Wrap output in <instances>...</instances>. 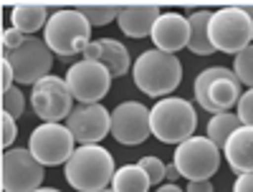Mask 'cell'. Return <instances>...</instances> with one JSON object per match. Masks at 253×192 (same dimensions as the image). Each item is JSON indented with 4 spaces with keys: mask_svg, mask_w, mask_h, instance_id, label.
<instances>
[{
    "mask_svg": "<svg viewBox=\"0 0 253 192\" xmlns=\"http://www.w3.org/2000/svg\"><path fill=\"white\" fill-rule=\"evenodd\" d=\"M101 43V63L109 69L112 78H122L124 74L132 71V61H129V51H126V46L122 43V40L117 38H99Z\"/></svg>",
    "mask_w": 253,
    "mask_h": 192,
    "instance_id": "cell-20",
    "label": "cell"
},
{
    "mask_svg": "<svg viewBox=\"0 0 253 192\" xmlns=\"http://www.w3.org/2000/svg\"><path fill=\"white\" fill-rule=\"evenodd\" d=\"M160 15H162V10L157 5L119 8L117 23H119L124 36H129V38H147V36H152V28H155Z\"/></svg>",
    "mask_w": 253,
    "mask_h": 192,
    "instance_id": "cell-16",
    "label": "cell"
},
{
    "mask_svg": "<svg viewBox=\"0 0 253 192\" xmlns=\"http://www.w3.org/2000/svg\"><path fill=\"white\" fill-rule=\"evenodd\" d=\"M66 86L79 104H99L109 94L112 86V74L101 61H86L81 58L66 71Z\"/></svg>",
    "mask_w": 253,
    "mask_h": 192,
    "instance_id": "cell-11",
    "label": "cell"
},
{
    "mask_svg": "<svg viewBox=\"0 0 253 192\" xmlns=\"http://www.w3.org/2000/svg\"><path fill=\"white\" fill-rule=\"evenodd\" d=\"M238 119L243 126H253V89L243 91V96L238 99Z\"/></svg>",
    "mask_w": 253,
    "mask_h": 192,
    "instance_id": "cell-27",
    "label": "cell"
},
{
    "mask_svg": "<svg viewBox=\"0 0 253 192\" xmlns=\"http://www.w3.org/2000/svg\"><path fill=\"white\" fill-rule=\"evenodd\" d=\"M233 74L243 86L253 89V43L246 46L238 56H233Z\"/></svg>",
    "mask_w": 253,
    "mask_h": 192,
    "instance_id": "cell-23",
    "label": "cell"
},
{
    "mask_svg": "<svg viewBox=\"0 0 253 192\" xmlns=\"http://www.w3.org/2000/svg\"><path fill=\"white\" fill-rule=\"evenodd\" d=\"M177 177H182V175H180V169L175 167V162L167 164V167H165V180H167V182H177Z\"/></svg>",
    "mask_w": 253,
    "mask_h": 192,
    "instance_id": "cell-33",
    "label": "cell"
},
{
    "mask_svg": "<svg viewBox=\"0 0 253 192\" xmlns=\"http://www.w3.org/2000/svg\"><path fill=\"white\" fill-rule=\"evenodd\" d=\"M193 94L198 106H203L213 116L220 112H230V106H236L238 99L243 96L241 81L236 78L233 69H225V66H210L200 71L193 83Z\"/></svg>",
    "mask_w": 253,
    "mask_h": 192,
    "instance_id": "cell-5",
    "label": "cell"
},
{
    "mask_svg": "<svg viewBox=\"0 0 253 192\" xmlns=\"http://www.w3.org/2000/svg\"><path fill=\"white\" fill-rule=\"evenodd\" d=\"M185 192H213V185H210V180H200V182H187Z\"/></svg>",
    "mask_w": 253,
    "mask_h": 192,
    "instance_id": "cell-32",
    "label": "cell"
},
{
    "mask_svg": "<svg viewBox=\"0 0 253 192\" xmlns=\"http://www.w3.org/2000/svg\"><path fill=\"white\" fill-rule=\"evenodd\" d=\"M117 172L114 157L109 149L101 144H81L71 159L63 164L66 182L79 192H101L112 185V177Z\"/></svg>",
    "mask_w": 253,
    "mask_h": 192,
    "instance_id": "cell-1",
    "label": "cell"
},
{
    "mask_svg": "<svg viewBox=\"0 0 253 192\" xmlns=\"http://www.w3.org/2000/svg\"><path fill=\"white\" fill-rule=\"evenodd\" d=\"M79 144H99L112 134V112L101 104H81L74 106L69 119L63 121Z\"/></svg>",
    "mask_w": 253,
    "mask_h": 192,
    "instance_id": "cell-14",
    "label": "cell"
},
{
    "mask_svg": "<svg viewBox=\"0 0 253 192\" xmlns=\"http://www.w3.org/2000/svg\"><path fill=\"white\" fill-rule=\"evenodd\" d=\"M84 13V18L89 20L91 28H101V26H109L112 20L119 18V8H79Z\"/></svg>",
    "mask_w": 253,
    "mask_h": 192,
    "instance_id": "cell-25",
    "label": "cell"
},
{
    "mask_svg": "<svg viewBox=\"0 0 253 192\" xmlns=\"http://www.w3.org/2000/svg\"><path fill=\"white\" fill-rule=\"evenodd\" d=\"M109 187L114 192H150L152 185L139 164H122V167H117Z\"/></svg>",
    "mask_w": 253,
    "mask_h": 192,
    "instance_id": "cell-21",
    "label": "cell"
},
{
    "mask_svg": "<svg viewBox=\"0 0 253 192\" xmlns=\"http://www.w3.org/2000/svg\"><path fill=\"white\" fill-rule=\"evenodd\" d=\"M48 18H51V13H48L43 5H31V3H26V5H15V8L10 10V23H13V28H18L20 33H26L28 38L36 36L38 31H43L46 23H48Z\"/></svg>",
    "mask_w": 253,
    "mask_h": 192,
    "instance_id": "cell-19",
    "label": "cell"
},
{
    "mask_svg": "<svg viewBox=\"0 0 253 192\" xmlns=\"http://www.w3.org/2000/svg\"><path fill=\"white\" fill-rule=\"evenodd\" d=\"M31 106L36 116L43 124H61L74 112V96L66 86V78L61 76H46L31 89Z\"/></svg>",
    "mask_w": 253,
    "mask_h": 192,
    "instance_id": "cell-10",
    "label": "cell"
},
{
    "mask_svg": "<svg viewBox=\"0 0 253 192\" xmlns=\"http://www.w3.org/2000/svg\"><path fill=\"white\" fill-rule=\"evenodd\" d=\"M26 33H20L18 28H13V26H8L5 31H3V56L5 53H13L15 48H20V46H23L26 43Z\"/></svg>",
    "mask_w": 253,
    "mask_h": 192,
    "instance_id": "cell-28",
    "label": "cell"
},
{
    "mask_svg": "<svg viewBox=\"0 0 253 192\" xmlns=\"http://www.w3.org/2000/svg\"><path fill=\"white\" fill-rule=\"evenodd\" d=\"M150 38H152V43H155L157 51L177 56L190 43V20H187V15L175 13V10L162 13L157 18V23H155Z\"/></svg>",
    "mask_w": 253,
    "mask_h": 192,
    "instance_id": "cell-15",
    "label": "cell"
},
{
    "mask_svg": "<svg viewBox=\"0 0 253 192\" xmlns=\"http://www.w3.org/2000/svg\"><path fill=\"white\" fill-rule=\"evenodd\" d=\"M101 192H114V190H112V187H107V190H101Z\"/></svg>",
    "mask_w": 253,
    "mask_h": 192,
    "instance_id": "cell-37",
    "label": "cell"
},
{
    "mask_svg": "<svg viewBox=\"0 0 253 192\" xmlns=\"http://www.w3.org/2000/svg\"><path fill=\"white\" fill-rule=\"evenodd\" d=\"M210 18H213V10H193L187 15V20H190L187 51H193L195 56L215 53V46H213V40H210Z\"/></svg>",
    "mask_w": 253,
    "mask_h": 192,
    "instance_id": "cell-18",
    "label": "cell"
},
{
    "mask_svg": "<svg viewBox=\"0 0 253 192\" xmlns=\"http://www.w3.org/2000/svg\"><path fill=\"white\" fill-rule=\"evenodd\" d=\"M241 119H238V114H233V112H220V114H215V116H210V121H208V139L213 142L215 147H225L228 144V139L233 137L238 129H241Z\"/></svg>",
    "mask_w": 253,
    "mask_h": 192,
    "instance_id": "cell-22",
    "label": "cell"
},
{
    "mask_svg": "<svg viewBox=\"0 0 253 192\" xmlns=\"http://www.w3.org/2000/svg\"><path fill=\"white\" fill-rule=\"evenodd\" d=\"M43 40L58 58H71L84 53L91 43V26L79 8H61L53 10L43 28Z\"/></svg>",
    "mask_w": 253,
    "mask_h": 192,
    "instance_id": "cell-3",
    "label": "cell"
},
{
    "mask_svg": "<svg viewBox=\"0 0 253 192\" xmlns=\"http://www.w3.org/2000/svg\"><path fill=\"white\" fill-rule=\"evenodd\" d=\"M220 157H223L220 147H215L208 137L193 134L182 144H177L172 162L187 182H200V180H210L218 172Z\"/></svg>",
    "mask_w": 253,
    "mask_h": 192,
    "instance_id": "cell-6",
    "label": "cell"
},
{
    "mask_svg": "<svg viewBox=\"0 0 253 192\" xmlns=\"http://www.w3.org/2000/svg\"><path fill=\"white\" fill-rule=\"evenodd\" d=\"M15 74V83L23 86H36L41 78L51 76L53 69V51L46 46V40H38L36 36L26 38V43L15 48L13 53L3 56Z\"/></svg>",
    "mask_w": 253,
    "mask_h": 192,
    "instance_id": "cell-12",
    "label": "cell"
},
{
    "mask_svg": "<svg viewBox=\"0 0 253 192\" xmlns=\"http://www.w3.org/2000/svg\"><path fill=\"white\" fill-rule=\"evenodd\" d=\"M150 121H152V137L165 144H182L195 134L198 112L187 99L167 96L150 106Z\"/></svg>",
    "mask_w": 253,
    "mask_h": 192,
    "instance_id": "cell-4",
    "label": "cell"
},
{
    "mask_svg": "<svg viewBox=\"0 0 253 192\" xmlns=\"http://www.w3.org/2000/svg\"><path fill=\"white\" fill-rule=\"evenodd\" d=\"M15 137H18V126H15V119L10 116V114H3V152L5 149H10V144L15 142Z\"/></svg>",
    "mask_w": 253,
    "mask_h": 192,
    "instance_id": "cell-29",
    "label": "cell"
},
{
    "mask_svg": "<svg viewBox=\"0 0 253 192\" xmlns=\"http://www.w3.org/2000/svg\"><path fill=\"white\" fill-rule=\"evenodd\" d=\"M210 40H213L215 51L238 56L246 46L253 43V26H251L248 13L238 5L213 10V18H210Z\"/></svg>",
    "mask_w": 253,
    "mask_h": 192,
    "instance_id": "cell-7",
    "label": "cell"
},
{
    "mask_svg": "<svg viewBox=\"0 0 253 192\" xmlns=\"http://www.w3.org/2000/svg\"><path fill=\"white\" fill-rule=\"evenodd\" d=\"M84 58H86V61H99L101 58V43H99V38L96 40H91V43L86 46V48H84V53H81Z\"/></svg>",
    "mask_w": 253,
    "mask_h": 192,
    "instance_id": "cell-31",
    "label": "cell"
},
{
    "mask_svg": "<svg viewBox=\"0 0 253 192\" xmlns=\"http://www.w3.org/2000/svg\"><path fill=\"white\" fill-rule=\"evenodd\" d=\"M233 192H253V172L238 175L233 182Z\"/></svg>",
    "mask_w": 253,
    "mask_h": 192,
    "instance_id": "cell-30",
    "label": "cell"
},
{
    "mask_svg": "<svg viewBox=\"0 0 253 192\" xmlns=\"http://www.w3.org/2000/svg\"><path fill=\"white\" fill-rule=\"evenodd\" d=\"M137 164L144 169V175L150 177V185H152V187H160V182L165 180V167H167V164H165L160 157H155V154L142 157Z\"/></svg>",
    "mask_w": 253,
    "mask_h": 192,
    "instance_id": "cell-26",
    "label": "cell"
},
{
    "mask_svg": "<svg viewBox=\"0 0 253 192\" xmlns=\"http://www.w3.org/2000/svg\"><path fill=\"white\" fill-rule=\"evenodd\" d=\"M0 104H3V114H10L13 119H20V116H23V112H26V96H23V91H20L18 86L3 91Z\"/></svg>",
    "mask_w": 253,
    "mask_h": 192,
    "instance_id": "cell-24",
    "label": "cell"
},
{
    "mask_svg": "<svg viewBox=\"0 0 253 192\" xmlns=\"http://www.w3.org/2000/svg\"><path fill=\"white\" fill-rule=\"evenodd\" d=\"M223 154L230 169L236 172V177L253 172V126H241L223 147Z\"/></svg>",
    "mask_w": 253,
    "mask_h": 192,
    "instance_id": "cell-17",
    "label": "cell"
},
{
    "mask_svg": "<svg viewBox=\"0 0 253 192\" xmlns=\"http://www.w3.org/2000/svg\"><path fill=\"white\" fill-rule=\"evenodd\" d=\"M243 10H246V13H248V18H251V26H253V5H246V8H243Z\"/></svg>",
    "mask_w": 253,
    "mask_h": 192,
    "instance_id": "cell-36",
    "label": "cell"
},
{
    "mask_svg": "<svg viewBox=\"0 0 253 192\" xmlns=\"http://www.w3.org/2000/svg\"><path fill=\"white\" fill-rule=\"evenodd\" d=\"M112 137L124 147H137L152 137L150 106L142 101H122L112 112Z\"/></svg>",
    "mask_w": 253,
    "mask_h": 192,
    "instance_id": "cell-13",
    "label": "cell"
},
{
    "mask_svg": "<svg viewBox=\"0 0 253 192\" xmlns=\"http://www.w3.org/2000/svg\"><path fill=\"white\" fill-rule=\"evenodd\" d=\"M132 78L142 94L152 99H167L182 81V63L172 53L150 48L132 63Z\"/></svg>",
    "mask_w": 253,
    "mask_h": 192,
    "instance_id": "cell-2",
    "label": "cell"
},
{
    "mask_svg": "<svg viewBox=\"0 0 253 192\" xmlns=\"http://www.w3.org/2000/svg\"><path fill=\"white\" fill-rule=\"evenodd\" d=\"M28 149L43 167H56V164H66L71 159V154L76 152V139L66 124L48 121V124H38L31 132Z\"/></svg>",
    "mask_w": 253,
    "mask_h": 192,
    "instance_id": "cell-9",
    "label": "cell"
},
{
    "mask_svg": "<svg viewBox=\"0 0 253 192\" xmlns=\"http://www.w3.org/2000/svg\"><path fill=\"white\" fill-rule=\"evenodd\" d=\"M155 192H185V190L177 187V182H165V185H160Z\"/></svg>",
    "mask_w": 253,
    "mask_h": 192,
    "instance_id": "cell-34",
    "label": "cell"
},
{
    "mask_svg": "<svg viewBox=\"0 0 253 192\" xmlns=\"http://www.w3.org/2000/svg\"><path fill=\"white\" fill-rule=\"evenodd\" d=\"M46 169L28 147H10L0 159V185L3 192H36L43 185Z\"/></svg>",
    "mask_w": 253,
    "mask_h": 192,
    "instance_id": "cell-8",
    "label": "cell"
},
{
    "mask_svg": "<svg viewBox=\"0 0 253 192\" xmlns=\"http://www.w3.org/2000/svg\"><path fill=\"white\" fill-rule=\"evenodd\" d=\"M36 192H61V190H56V187H38Z\"/></svg>",
    "mask_w": 253,
    "mask_h": 192,
    "instance_id": "cell-35",
    "label": "cell"
}]
</instances>
